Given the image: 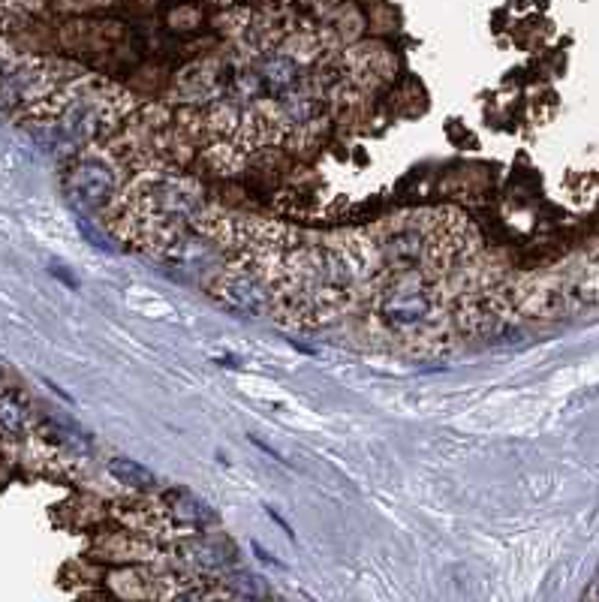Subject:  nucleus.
Returning a JSON list of instances; mask_svg holds the SVG:
<instances>
[{
	"instance_id": "f257e3e1",
	"label": "nucleus",
	"mask_w": 599,
	"mask_h": 602,
	"mask_svg": "<svg viewBox=\"0 0 599 602\" xmlns=\"http://www.w3.org/2000/svg\"><path fill=\"white\" fill-rule=\"evenodd\" d=\"M383 323L395 332H413L437 317V289L425 280L422 271H398L395 280L380 292L377 305Z\"/></svg>"
},
{
	"instance_id": "f03ea898",
	"label": "nucleus",
	"mask_w": 599,
	"mask_h": 602,
	"mask_svg": "<svg viewBox=\"0 0 599 602\" xmlns=\"http://www.w3.org/2000/svg\"><path fill=\"white\" fill-rule=\"evenodd\" d=\"M118 190V181H115V172L100 163V160H85L79 163L73 172H70V181H67V193H70V202L79 208V211H97V208H106L112 202Z\"/></svg>"
},
{
	"instance_id": "7ed1b4c3",
	"label": "nucleus",
	"mask_w": 599,
	"mask_h": 602,
	"mask_svg": "<svg viewBox=\"0 0 599 602\" xmlns=\"http://www.w3.org/2000/svg\"><path fill=\"white\" fill-rule=\"evenodd\" d=\"M217 298L223 305L235 314H247V317H256V314H265L268 311V301H271V292L268 286L256 277V274H247V271H229L220 277L217 283Z\"/></svg>"
},
{
	"instance_id": "20e7f679",
	"label": "nucleus",
	"mask_w": 599,
	"mask_h": 602,
	"mask_svg": "<svg viewBox=\"0 0 599 602\" xmlns=\"http://www.w3.org/2000/svg\"><path fill=\"white\" fill-rule=\"evenodd\" d=\"M166 509L181 521V524H187V527H205L208 521H214V512H211V506L208 503H202L196 494H190V491H169L166 494Z\"/></svg>"
},
{
	"instance_id": "39448f33",
	"label": "nucleus",
	"mask_w": 599,
	"mask_h": 602,
	"mask_svg": "<svg viewBox=\"0 0 599 602\" xmlns=\"http://www.w3.org/2000/svg\"><path fill=\"white\" fill-rule=\"evenodd\" d=\"M259 79L271 88V91H286L289 85H295L298 79V64L289 55H268L259 64Z\"/></svg>"
},
{
	"instance_id": "423d86ee",
	"label": "nucleus",
	"mask_w": 599,
	"mask_h": 602,
	"mask_svg": "<svg viewBox=\"0 0 599 602\" xmlns=\"http://www.w3.org/2000/svg\"><path fill=\"white\" fill-rule=\"evenodd\" d=\"M106 470L112 473V479H118V482L127 485V488L148 491V488L157 485V476H154L145 464H139V461H133V458H112Z\"/></svg>"
},
{
	"instance_id": "0eeeda50",
	"label": "nucleus",
	"mask_w": 599,
	"mask_h": 602,
	"mask_svg": "<svg viewBox=\"0 0 599 602\" xmlns=\"http://www.w3.org/2000/svg\"><path fill=\"white\" fill-rule=\"evenodd\" d=\"M0 428H4L7 434H22L25 431V410L10 395H0Z\"/></svg>"
},
{
	"instance_id": "6e6552de",
	"label": "nucleus",
	"mask_w": 599,
	"mask_h": 602,
	"mask_svg": "<svg viewBox=\"0 0 599 602\" xmlns=\"http://www.w3.org/2000/svg\"><path fill=\"white\" fill-rule=\"evenodd\" d=\"M76 226H79V232H82V235H85V238H88L94 247H100L103 253H112V250H115V247H112V241H109V238H106V235H103V232H100V229H97V226H94V223L85 217V214H79Z\"/></svg>"
},
{
	"instance_id": "1a4fd4ad",
	"label": "nucleus",
	"mask_w": 599,
	"mask_h": 602,
	"mask_svg": "<svg viewBox=\"0 0 599 602\" xmlns=\"http://www.w3.org/2000/svg\"><path fill=\"white\" fill-rule=\"evenodd\" d=\"M232 584L235 587H241V590H235L238 596H250V599H256V596H268V590L262 587V578H253V575H235L232 578Z\"/></svg>"
},
{
	"instance_id": "9d476101",
	"label": "nucleus",
	"mask_w": 599,
	"mask_h": 602,
	"mask_svg": "<svg viewBox=\"0 0 599 602\" xmlns=\"http://www.w3.org/2000/svg\"><path fill=\"white\" fill-rule=\"evenodd\" d=\"M49 271H52V274H55V277H58V280H64V283H67V286H70V289H79V280H76V277H73V274H70V271H67V268H64V265H58V262H52V268H49Z\"/></svg>"
},
{
	"instance_id": "9b49d317",
	"label": "nucleus",
	"mask_w": 599,
	"mask_h": 602,
	"mask_svg": "<svg viewBox=\"0 0 599 602\" xmlns=\"http://www.w3.org/2000/svg\"><path fill=\"white\" fill-rule=\"evenodd\" d=\"M268 515H271V521H274V524H277V527H280V530H283V533H286V536H289V539H295V533H292V527H289V524H286V521H283V518H280V515H277V512H274V509H268Z\"/></svg>"
},
{
	"instance_id": "f8f14e48",
	"label": "nucleus",
	"mask_w": 599,
	"mask_h": 602,
	"mask_svg": "<svg viewBox=\"0 0 599 602\" xmlns=\"http://www.w3.org/2000/svg\"><path fill=\"white\" fill-rule=\"evenodd\" d=\"M253 554H256V557H259L262 563H268V566H280V563H277V560H274V557H271V554H268V551H265L262 545H256V542H253Z\"/></svg>"
}]
</instances>
